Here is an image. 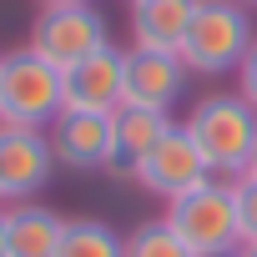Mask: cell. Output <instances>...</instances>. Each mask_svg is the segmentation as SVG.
<instances>
[{
  "label": "cell",
  "mask_w": 257,
  "mask_h": 257,
  "mask_svg": "<svg viewBox=\"0 0 257 257\" xmlns=\"http://www.w3.org/2000/svg\"><path fill=\"white\" fill-rule=\"evenodd\" d=\"M182 86H187V66H182V56L142 51V46L126 51V101H121V106L172 111V106L182 101Z\"/></svg>",
  "instance_id": "30bf717a"
},
{
  "label": "cell",
  "mask_w": 257,
  "mask_h": 257,
  "mask_svg": "<svg viewBox=\"0 0 257 257\" xmlns=\"http://www.w3.org/2000/svg\"><path fill=\"white\" fill-rule=\"evenodd\" d=\"M0 257H11V227H6V207H0Z\"/></svg>",
  "instance_id": "ac0fdd59"
},
{
  "label": "cell",
  "mask_w": 257,
  "mask_h": 257,
  "mask_svg": "<svg viewBox=\"0 0 257 257\" xmlns=\"http://www.w3.org/2000/svg\"><path fill=\"white\" fill-rule=\"evenodd\" d=\"M126 6H137V0H126Z\"/></svg>",
  "instance_id": "cb8c5ba5"
},
{
  "label": "cell",
  "mask_w": 257,
  "mask_h": 257,
  "mask_svg": "<svg viewBox=\"0 0 257 257\" xmlns=\"http://www.w3.org/2000/svg\"><path fill=\"white\" fill-rule=\"evenodd\" d=\"M187 132H192V142L202 147V157H207V167H212V177H242L247 172V162H252V147H257V111L232 91H222V96H202L192 111H187Z\"/></svg>",
  "instance_id": "6da1fadb"
},
{
  "label": "cell",
  "mask_w": 257,
  "mask_h": 257,
  "mask_svg": "<svg viewBox=\"0 0 257 257\" xmlns=\"http://www.w3.org/2000/svg\"><path fill=\"white\" fill-rule=\"evenodd\" d=\"M172 111H147V106H121L116 111V162H111V177H137L142 157L172 132Z\"/></svg>",
  "instance_id": "7c38bea8"
},
{
  "label": "cell",
  "mask_w": 257,
  "mask_h": 257,
  "mask_svg": "<svg viewBox=\"0 0 257 257\" xmlns=\"http://www.w3.org/2000/svg\"><path fill=\"white\" fill-rule=\"evenodd\" d=\"M232 202H237V227L242 247L257 242V177H232Z\"/></svg>",
  "instance_id": "2e32d148"
},
{
  "label": "cell",
  "mask_w": 257,
  "mask_h": 257,
  "mask_svg": "<svg viewBox=\"0 0 257 257\" xmlns=\"http://www.w3.org/2000/svg\"><path fill=\"white\" fill-rule=\"evenodd\" d=\"M132 182H137L142 192L172 202V197H187V192L207 187V182H212V167H207V157H202V147L192 142L187 126H172V132L142 157V167H137Z\"/></svg>",
  "instance_id": "8992f818"
},
{
  "label": "cell",
  "mask_w": 257,
  "mask_h": 257,
  "mask_svg": "<svg viewBox=\"0 0 257 257\" xmlns=\"http://www.w3.org/2000/svg\"><path fill=\"white\" fill-rule=\"evenodd\" d=\"M167 227L187 242L192 257H237L242 252L232 182H222V177H212L207 187H197L187 197H172L167 202Z\"/></svg>",
  "instance_id": "3957f363"
},
{
  "label": "cell",
  "mask_w": 257,
  "mask_h": 257,
  "mask_svg": "<svg viewBox=\"0 0 257 257\" xmlns=\"http://www.w3.org/2000/svg\"><path fill=\"white\" fill-rule=\"evenodd\" d=\"M126 101V51L101 46L66 71V111H121Z\"/></svg>",
  "instance_id": "9c48e42d"
},
{
  "label": "cell",
  "mask_w": 257,
  "mask_h": 257,
  "mask_svg": "<svg viewBox=\"0 0 257 257\" xmlns=\"http://www.w3.org/2000/svg\"><path fill=\"white\" fill-rule=\"evenodd\" d=\"M56 172V147L46 126H0V187L6 202H36Z\"/></svg>",
  "instance_id": "ba28073f"
},
{
  "label": "cell",
  "mask_w": 257,
  "mask_h": 257,
  "mask_svg": "<svg viewBox=\"0 0 257 257\" xmlns=\"http://www.w3.org/2000/svg\"><path fill=\"white\" fill-rule=\"evenodd\" d=\"M126 257H192V252L167 227V217H157V222H142L137 232H126Z\"/></svg>",
  "instance_id": "9a60e30c"
},
{
  "label": "cell",
  "mask_w": 257,
  "mask_h": 257,
  "mask_svg": "<svg viewBox=\"0 0 257 257\" xmlns=\"http://www.w3.org/2000/svg\"><path fill=\"white\" fill-rule=\"evenodd\" d=\"M6 227H11V257H56L61 237H66L61 212H51L41 202H11Z\"/></svg>",
  "instance_id": "4fadbf2b"
},
{
  "label": "cell",
  "mask_w": 257,
  "mask_h": 257,
  "mask_svg": "<svg viewBox=\"0 0 257 257\" xmlns=\"http://www.w3.org/2000/svg\"><path fill=\"white\" fill-rule=\"evenodd\" d=\"M0 207H6V187H0Z\"/></svg>",
  "instance_id": "7402d4cb"
},
{
  "label": "cell",
  "mask_w": 257,
  "mask_h": 257,
  "mask_svg": "<svg viewBox=\"0 0 257 257\" xmlns=\"http://www.w3.org/2000/svg\"><path fill=\"white\" fill-rule=\"evenodd\" d=\"M46 132H51L61 167L111 172V162H116V111H61Z\"/></svg>",
  "instance_id": "52a82bcc"
},
{
  "label": "cell",
  "mask_w": 257,
  "mask_h": 257,
  "mask_svg": "<svg viewBox=\"0 0 257 257\" xmlns=\"http://www.w3.org/2000/svg\"><path fill=\"white\" fill-rule=\"evenodd\" d=\"M41 6H71V0H41Z\"/></svg>",
  "instance_id": "44dd1931"
},
{
  "label": "cell",
  "mask_w": 257,
  "mask_h": 257,
  "mask_svg": "<svg viewBox=\"0 0 257 257\" xmlns=\"http://www.w3.org/2000/svg\"><path fill=\"white\" fill-rule=\"evenodd\" d=\"M56 257H126V237L111 222L81 217V222H66V237H61Z\"/></svg>",
  "instance_id": "5bb4252c"
},
{
  "label": "cell",
  "mask_w": 257,
  "mask_h": 257,
  "mask_svg": "<svg viewBox=\"0 0 257 257\" xmlns=\"http://www.w3.org/2000/svg\"><path fill=\"white\" fill-rule=\"evenodd\" d=\"M66 111V71L16 46L0 56V126H51Z\"/></svg>",
  "instance_id": "7a4b0ae2"
},
{
  "label": "cell",
  "mask_w": 257,
  "mask_h": 257,
  "mask_svg": "<svg viewBox=\"0 0 257 257\" xmlns=\"http://www.w3.org/2000/svg\"><path fill=\"white\" fill-rule=\"evenodd\" d=\"M237 6H257V0H237Z\"/></svg>",
  "instance_id": "603a6c76"
},
{
  "label": "cell",
  "mask_w": 257,
  "mask_h": 257,
  "mask_svg": "<svg viewBox=\"0 0 257 257\" xmlns=\"http://www.w3.org/2000/svg\"><path fill=\"white\" fill-rule=\"evenodd\" d=\"M192 16H197V0H137L132 6V46L182 56Z\"/></svg>",
  "instance_id": "8fae6325"
},
{
  "label": "cell",
  "mask_w": 257,
  "mask_h": 257,
  "mask_svg": "<svg viewBox=\"0 0 257 257\" xmlns=\"http://www.w3.org/2000/svg\"><path fill=\"white\" fill-rule=\"evenodd\" d=\"M237 96L257 111V41L247 46V56H242V66H237Z\"/></svg>",
  "instance_id": "e0dca14e"
},
{
  "label": "cell",
  "mask_w": 257,
  "mask_h": 257,
  "mask_svg": "<svg viewBox=\"0 0 257 257\" xmlns=\"http://www.w3.org/2000/svg\"><path fill=\"white\" fill-rule=\"evenodd\" d=\"M26 46H31L36 56H46L51 66L71 71V66L86 61L91 51L111 46V36H106V16L91 6V0H71V6H41V16H36Z\"/></svg>",
  "instance_id": "5b68a950"
},
{
  "label": "cell",
  "mask_w": 257,
  "mask_h": 257,
  "mask_svg": "<svg viewBox=\"0 0 257 257\" xmlns=\"http://www.w3.org/2000/svg\"><path fill=\"white\" fill-rule=\"evenodd\" d=\"M252 41H257V26H252L247 6H237V0H197L192 31L182 41V66L197 76H222V71L237 76Z\"/></svg>",
  "instance_id": "277c9868"
},
{
  "label": "cell",
  "mask_w": 257,
  "mask_h": 257,
  "mask_svg": "<svg viewBox=\"0 0 257 257\" xmlns=\"http://www.w3.org/2000/svg\"><path fill=\"white\" fill-rule=\"evenodd\" d=\"M242 177H257V147H252V162H247V172Z\"/></svg>",
  "instance_id": "d6986e66"
},
{
  "label": "cell",
  "mask_w": 257,
  "mask_h": 257,
  "mask_svg": "<svg viewBox=\"0 0 257 257\" xmlns=\"http://www.w3.org/2000/svg\"><path fill=\"white\" fill-rule=\"evenodd\" d=\"M237 257H257V242H247V247H242V252H237Z\"/></svg>",
  "instance_id": "ffe728a7"
}]
</instances>
